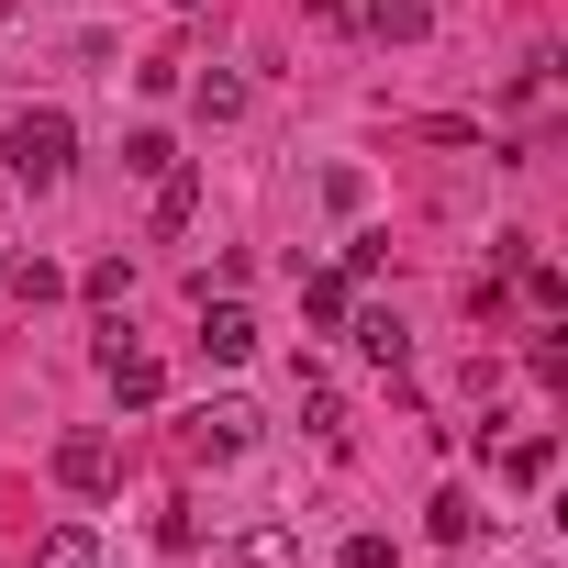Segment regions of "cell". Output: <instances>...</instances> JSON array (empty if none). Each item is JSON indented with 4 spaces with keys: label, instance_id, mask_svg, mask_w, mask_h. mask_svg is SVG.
I'll use <instances>...</instances> for the list:
<instances>
[{
    "label": "cell",
    "instance_id": "6da1fadb",
    "mask_svg": "<svg viewBox=\"0 0 568 568\" xmlns=\"http://www.w3.org/2000/svg\"><path fill=\"white\" fill-rule=\"evenodd\" d=\"M0 156H12V179H34V190H57L68 168H79V123L45 101V112H12L0 123Z\"/></svg>",
    "mask_w": 568,
    "mask_h": 568
},
{
    "label": "cell",
    "instance_id": "7a4b0ae2",
    "mask_svg": "<svg viewBox=\"0 0 568 568\" xmlns=\"http://www.w3.org/2000/svg\"><path fill=\"white\" fill-rule=\"evenodd\" d=\"M201 357H212V368H245V357H256V313H245L234 291H223V302L201 291Z\"/></svg>",
    "mask_w": 568,
    "mask_h": 568
},
{
    "label": "cell",
    "instance_id": "3957f363",
    "mask_svg": "<svg viewBox=\"0 0 568 568\" xmlns=\"http://www.w3.org/2000/svg\"><path fill=\"white\" fill-rule=\"evenodd\" d=\"M190 446H201V457H245V446H256V402H234V390L201 402V413H190Z\"/></svg>",
    "mask_w": 568,
    "mask_h": 568
},
{
    "label": "cell",
    "instance_id": "277c9868",
    "mask_svg": "<svg viewBox=\"0 0 568 568\" xmlns=\"http://www.w3.org/2000/svg\"><path fill=\"white\" fill-rule=\"evenodd\" d=\"M57 490L101 501V490H112V435H90V424H79V435H57Z\"/></svg>",
    "mask_w": 568,
    "mask_h": 568
},
{
    "label": "cell",
    "instance_id": "5b68a950",
    "mask_svg": "<svg viewBox=\"0 0 568 568\" xmlns=\"http://www.w3.org/2000/svg\"><path fill=\"white\" fill-rule=\"evenodd\" d=\"M101 368H112V402H123V413H156V402H168V368H156V357L101 346Z\"/></svg>",
    "mask_w": 568,
    "mask_h": 568
},
{
    "label": "cell",
    "instance_id": "8992f818",
    "mask_svg": "<svg viewBox=\"0 0 568 568\" xmlns=\"http://www.w3.org/2000/svg\"><path fill=\"white\" fill-rule=\"evenodd\" d=\"M346 335H357V357H368V368H390V379L413 368V335H402V313H357Z\"/></svg>",
    "mask_w": 568,
    "mask_h": 568
},
{
    "label": "cell",
    "instance_id": "52a82bcc",
    "mask_svg": "<svg viewBox=\"0 0 568 568\" xmlns=\"http://www.w3.org/2000/svg\"><path fill=\"white\" fill-rule=\"evenodd\" d=\"M0 291H12L23 313H45V302H68V267H57V256H12V278H0Z\"/></svg>",
    "mask_w": 568,
    "mask_h": 568
},
{
    "label": "cell",
    "instance_id": "ba28073f",
    "mask_svg": "<svg viewBox=\"0 0 568 568\" xmlns=\"http://www.w3.org/2000/svg\"><path fill=\"white\" fill-rule=\"evenodd\" d=\"M34 568H101V535L90 524H45L34 535Z\"/></svg>",
    "mask_w": 568,
    "mask_h": 568
},
{
    "label": "cell",
    "instance_id": "9c48e42d",
    "mask_svg": "<svg viewBox=\"0 0 568 568\" xmlns=\"http://www.w3.org/2000/svg\"><path fill=\"white\" fill-rule=\"evenodd\" d=\"M424 524H435V546H468V535H479V501H468V490H435Z\"/></svg>",
    "mask_w": 568,
    "mask_h": 568
},
{
    "label": "cell",
    "instance_id": "30bf717a",
    "mask_svg": "<svg viewBox=\"0 0 568 568\" xmlns=\"http://www.w3.org/2000/svg\"><path fill=\"white\" fill-rule=\"evenodd\" d=\"M357 23H368V34H402V45H413V34H424L435 12H424V0H357Z\"/></svg>",
    "mask_w": 568,
    "mask_h": 568
},
{
    "label": "cell",
    "instance_id": "8fae6325",
    "mask_svg": "<svg viewBox=\"0 0 568 568\" xmlns=\"http://www.w3.org/2000/svg\"><path fill=\"white\" fill-rule=\"evenodd\" d=\"M546 468H557V446H546V435H513V446H501V479H513V490H535Z\"/></svg>",
    "mask_w": 568,
    "mask_h": 568
},
{
    "label": "cell",
    "instance_id": "7c38bea8",
    "mask_svg": "<svg viewBox=\"0 0 568 568\" xmlns=\"http://www.w3.org/2000/svg\"><path fill=\"white\" fill-rule=\"evenodd\" d=\"M79 291H90V302H101V313H123V302H134V256H101V267H90V278H79Z\"/></svg>",
    "mask_w": 568,
    "mask_h": 568
},
{
    "label": "cell",
    "instance_id": "4fadbf2b",
    "mask_svg": "<svg viewBox=\"0 0 568 568\" xmlns=\"http://www.w3.org/2000/svg\"><path fill=\"white\" fill-rule=\"evenodd\" d=\"M346 291H357V278L324 267V278H302V313H313V324H346Z\"/></svg>",
    "mask_w": 568,
    "mask_h": 568
},
{
    "label": "cell",
    "instance_id": "5bb4252c",
    "mask_svg": "<svg viewBox=\"0 0 568 568\" xmlns=\"http://www.w3.org/2000/svg\"><path fill=\"white\" fill-rule=\"evenodd\" d=\"M190 212H201V179H190V168H168V179H156V223H168V234H179V223H190Z\"/></svg>",
    "mask_w": 568,
    "mask_h": 568
},
{
    "label": "cell",
    "instance_id": "9a60e30c",
    "mask_svg": "<svg viewBox=\"0 0 568 568\" xmlns=\"http://www.w3.org/2000/svg\"><path fill=\"white\" fill-rule=\"evenodd\" d=\"M291 390H302V413H313V435H335V424H346V402H335V379H324V368H302Z\"/></svg>",
    "mask_w": 568,
    "mask_h": 568
},
{
    "label": "cell",
    "instance_id": "2e32d148",
    "mask_svg": "<svg viewBox=\"0 0 568 568\" xmlns=\"http://www.w3.org/2000/svg\"><path fill=\"white\" fill-rule=\"evenodd\" d=\"M234 568H291V535H278V524H256V535H234Z\"/></svg>",
    "mask_w": 568,
    "mask_h": 568
},
{
    "label": "cell",
    "instance_id": "e0dca14e",
    "mask_svg": "<svg viewBox=\"0 0 568 568\" xmlns=\"http://www.w3.org/2000/svg\"><path fill=\"white\" fill-rule=\"evenodd\" d=\"M123 168H134V179H168V168H190V156H179L168 134H134V145H123Z\"/></svg>",
    "mask_w": 568,
    "mask_h": 568
},
{
    "label": "cell",
    "instance_id": "ac0fdd59",
    "mask_svg": "<svg viewBox=\"0 0 568 568\" xmlns=\"http://www.w3.org/2000/svg\"><path fill=\"white\" fill-rule=\"evenodd\" d=\"M513 278H524V302H535V313H557V302H568V278H557V267H546V256H524V267H513Z\"/></svg>",
    "mask_w": 568,
    "mask_h": 568
},
{
    "label": "cell",
    "instance_id": "d6986e66",
    "mask_svg": "<svg viewBox=\"0 0 568 568\" xmlns=\"http://www.w3.org/2000/svg\"><path fill=\"white\" fill-rule=\"evenodd\" d=\"M234 112H245V79L212 68V79H201V123H234Z\"/></svg>",
    "mask_w": 568,
    "mask_h": 568
},
{
    "label": "cell",
    "instance_id": "ffe728a7",
    "mask_svg": "<svg viewBox=\"0 0 568 568\" xmlns=\"http://www.w3.org/2000/svg\"><path fill=\"white\" fill-rule=\"evenodd\" d=\"M156 546H168V557H190V546H201V513H190V501H179V513H156Z\"/></svg>",
    "mask_w": 568,
    "mask_h": 568
},
{
    "label": "cell",
    "instance_id": "44dd1931",
    "mask_svg": "<svg viewBox=\"0 0 568 568\" xmlns=\"http://www.w3.org/2000/svg\"><path fill=\"white\" fill-rule=\"evenodd\" d=\"M346 568H390V535H346Z\"/></svg>",
    "mask_w": 568,
    "mask_h": 568
},
{
    "label": "cell",
    "instance_id": "7402d4cb",
    "mask_svg": "<svg viewBox=\"0 0 568 568\" xmlns=\"http://www.w3.org/2000/svg\"><path fill=\"white\" fill-rule=\"evenodd\" d=\"M313 12H324V23H357V0H313Z\"/></svg>",
    "mask_w": 568,
    "mask_h": 568
},
{
    "label": "cell",
    "instance_id": "603a6c76",
    "mask_svg": "<svg viewBox=\"0 0 568 568\" xmlns=\"http://www.w3.org/2000/svg\"><path fill=\"white\" fill-rule=\"evenodd\" d=\"M0 278H12V256H0Z\"/></svg>",
    "mask_w": 568,
    "mask_h": 568
},
{
    "label": "cell",
    "instance_id": "cb8c5ba5",
    "mask_svg": "<svg viewBox=\"0 0 568 568\" xmlns=\"http://www.w3.org/2000/svg\"><path fill=\"white\" fill-rule=\"evenodd\" d=\"M179 12H201V0H179Z\"/></svg>",
    "mask_w": 568,
    "mask_h": 568
},
{
    "label": "cell",
    "instance_id": "d4e9b609",
    "mask_svg": "<svg viewBox=\"0 0 568 568\" xmlns=\"http://www.w3.org/2000/svg\"><path fill=\"white\" fill-rule=\"evenodd\" d=\"M0 12H12V0H0Z\"/></svg>",
    "mask_w": 568,
    "mask_h": 568
}]
</instances>
